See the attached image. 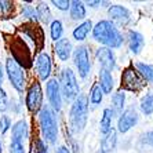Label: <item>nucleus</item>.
I'll return each mask as SVG.
<instances>
[{"label": "nucleus", "mask_w": 153, "mask_h": 153, "mask_svg": "<svg viewBox=\"0 0 153 153\" xmlns=\"http://www.w3.org/2000/svg\"><path fill=\"white\" fill-rule=\"evenodd\" d=\"M93 37L106 48H120L123 44V35L112 21L103 19L93 28Z\"/></svg>", "instance_id": "nucleus-1"}, {"label": "nucleus", "mask_w": 153, "mask_h": 153, "mask_svg": "<svg viewBox=\"0 0 153 153\" xmlns=\"http://www.w3.org/2000/svg\"><path fill=\"white\" fill-rule=\"evenodd\" d=\"M88 117V100L85 95H79L69 112V130L72 134H79L84 130Z\"/></svg>", "instance_id": "nucleus-2"}, {"label": "nucleus", "mask_w": 153, "mask_h": 153, "mask_svg": "<svg viewBox=\"0 0 153 153\" xmlns=\"http://www.w3.org/2000/svg\"><path fill=\"white\" fill-rule=\"evenodd\" d=\"M39 124L42 130L43 139L48 143H55L58 137V123L53 109L43 106L39 112Z\"/></svg>", "instance_id": "nucleus-3"}, {"label": "nucleus", "mask_w": 153, "mask_h": 153, "mask_svg": "<svg viewBox=\"0 0 153 153\" xmlns=\"http://www.w3.org/2000/svg\"><path fill=\"white\" fill-rule=\"evenodd\" d=\"M58 83H59L61 94H64V97L68 101H75L79 97L80 87H79L77 79H76V76L72 69H69V68L62 69L59 82Z\"/></svg>", "instance_id": "nucleus-4"}, {"label": "nucleus", "mask_w": 153, "mask_h": 153, "mask_svg": "<svg viewBox=\"0 0 153 153\" xmlns=\"http://www.w3.org/2000/svg\"><path fill=\"white\" fill-rule=\"evenodd\" d=\"M6 71H7L8 79H10L11 85L17 91L22 93L25 88V72L21 68V65L18 64L15 58H7L6 61Z\"/></svg>", "instance_id": "nucleus-5"}, {"label": "nucleus", "mask_w": 153, "mask_h": 153, "mask_svg": "<svg viewBox=\"0 0 153 153\" xmlns=\"http://www.w3.org/2000/svg\"><path fill=\"white\" fill-rule=\"evenodd\" d=\"M145 85V80L142 76L138 73L134 66H128L124 69L123 75H121V87L128 91H139L143 88Z\"/></svg>", "instance_id": "nucleus-6"}, {"label": "nucleus", "mask_w": 153, "mask_h": 153, "mask_svg": "<svg viewBox=\"0 0 153 153\" xmlns=\"http://www.w3.org/2000/svg\"><path fill=\"white\" fill-rule=\"evenodd\" d=\"M73 59H75V65L79 71V75L83 79L87 77V75L90 73V69H91V62H90V55L87 47L85 46L77 47L75 53H73Z\"/></svg>", "instance_id": "nucleus-7"}, {"label": "nucleus", "mask_w": 153, "mask_h": 153, "mask_svg": "<svg viewBox=\"0 0 153 153\" xmlns=\"http://www.w3.org/2000/svg\"><path fill=\"white\" fill-rule=\"evenodd\" d=\"M26 108L29 112H39L43 108V91L40 83L35 82L26 94Z\"/></svg>", "instance_id": "nucleus-8"}, {"label": "nucleus", "mask_w": 153, "mask_h": 153, "mask_svg": "<svg viewBox=\"0 0 153 153\" xmlns=\"http://www.w3.org/2000/svg\"><path fill=\"white\" fill-rule=\"evenodd\" d=\"M46 93H47V98L50 101V105L53 106V109L59 112L61 108H62V95H61L59 83H58L57 79H50L47 82Z\"/></svg>", "instance_id": "nucleus-9"}, {"label": "nucleus", "mask_w": 153, "mask_h": 153, "mask_svg": "<svg viewBox=\"0 0 153 153\" xmlns=\"http://www.w3.org/2000/svg\"><path fill=\"white\" fill-rule=\"evenodd\" d=\"M137 121H138V113H137L135 109H134V108H128V109H126V111L120 114L119 121H117L119 132H121V134L128 132L134 126L137 124Z\"/></svg>", "instance_id": "nucleus-10"}, {"label": "nucleus", "mask_w": 153, "mask_h": 153, "mask_svg": "<svg viewBox=\"0 0 153 153\" xmlns=\"http://www.w3.org/2000/svg\"><path fill=\"white\" fill-rule=\"evenodd\" d=\"M97 59L100 62V65L102 66V69L111 72L112 69H114L116 66V58H114V54L111 48H106V47H100L97 50Z\"/></svg>", "instance_id": "nucleus-11"}, {"label": "nucleus", "mask_w": 153, "mask_h": 153, "mask_svg": "<svg viewBox=\"0 0 153 153\" xmlns=\"http://www.w3.org/2000/svg\"><path fill=\"white\" fill-rule=\"evenodd\" d=\"M108 14L112 18V21H114L119 25L126 26L128 22L131 21V14L130 11L127 10L123 6H119V4H114V6H111L109 10H108Z\"/></svg>", "instance_id": "nucleus-12"}, {"label": "nucleus", "mask_w": 153, "mask_h": 153, "mask_svg": "<svg viewBox=\"0 0 153 153\" xmlns=\"http://www.w3.org/2000/svg\"><path fill=\"white\" fill-rule=\"evenodd\" d=\"M29 137L28 123L25 120H18L13 127H11V141L25 145Z\"/></svg>", "instance_id": "nucleus-13"}, {"label": "nucleus", "mask_w": 153, "mask_h": 153, "mask_svg": "<svg viewBox=\"0 0 153 153\" xmlns=\"http://www.w3.org/2000/svg\"><path fill=\"white\" fill-rule=\"evenodd\" d=\"M36 72L40 80H47L51 75V58L47 53H42L36 58Z\"/></svg>", "instance_id": "nucleus-14"}, {"label": "nucleus", "mask_w": 153, "mask_h": 153, "mask_svg": "<svg viewBox=\"0 0 153 153\" xmlns=\"http://www.w3.org/2000/svg\"><path fill=\"white\" fill-rule=\"evenodd\" d=\"M127 39H128V48L131 50L132 54H139L142 51L143 46H145V39L143 36L141 35L139 32L137 30H130L127 35Z\"/></svg>", "instance_id": "nucleus-15"}, {"label": "nucleus", "mask_w": 153, "mask_h": 153, "mask_svg": "<svg viewBox=\"0 0 153 153\" xmlns=\"http://www.w3.org/2000/svg\"><path fill=\"white\" fill-rule=\"evenodd\" d=\"M72 43L69 42L68 39H59L57 43H55V46H54V50H55V54H57V57L59 58L61 61H68L69 57H71L72 54Z\"/></svg>", "instance_id": "nucleus-16"}, {"label": "nucleus", "mask_w": 153, "mask_h": 153, "mask_svg": "<svg viewBox=\"0 0 153 153\" xmlns=\"http://www.w3.org/2000/svg\"><path fill=\"white\" fill-rule=\"evenodd\" d=\"M116 145H117V132L112 130L111 132H108L105 138L101 141V150L103 153H109L113 152L116 149Z\"/></svg>", "instance_id": "nucleus-17"}, {"label": "nucleus", "mask_w": 153, "mask_h": 153, "mask_svg": "<svg viewBox=\"0 0 153 153\" xmlns=\"http://www.w3.org/2000/svg\"><path fill=\"white\" fill-rule=\"evenodd\" d=\"M91 29H93V22L90 21V19H85V21H83L79 26L75 28V30L72 33V35H73V39L77 40V42H83V40H85V37L88 36Z\"/></svg>", "instance_id": "nucleus-18"}, {"label": "nucleus", "mask_w": 153, "mask_h": 153, "mask_svg": "<svg viewBox=\"0 0 153 153\" xmlns=\"http://www.w3.org/2000/svg\"><path fill=\"white\" fill-rule=\"evenodd\" d=\"M71 18L73 21H82L85 18V7L83 1H79V0H73L71 1Z\"/></svg>", "instance_id": "nucleus-19"}, {"label": "nucleus", "mask_w": 153, "mask_h": 153, "mask_svg": "<svg viewBox=\"0 0 153 153\" xmlns=\"http://www.w3.org/2000/svg\"><path fill=\"white\" fill-rule=\"evenodd\" d=\"M100 87L102 88V91L105 94H109L112 93L113 90V77H112L111 72L109 71H105V69H101L100 72Z\"/></svg>", "instance_id": "nucleus-20"}, {"label": "nucleus", "mask_w": 153, "mask_h": 153, "mask_svg": "<svg viewBox=\"0 0 153 153\" xmlns=\"http://www.w3.org/2000/svg\"><path fill=\"white\" fill-rule=\"evenodd\" d=\"M112 119H113V112L111 111V108L103 109L101 123H100V130L103 135H106L108 132L112 131Z\"/></svg>", "instance_id": "nucleus-21"}, {"label": "nucleus", "mask_w": 153, "mask_h": 153, "mask_svg": "<svg viewBox=\"0 0 153 153\" xmlns=\"http://www.w3.org/2000/svg\"><path fill=\"white\" fill-rule=\"evenodd\" d=\"M124 102H126V94L119 91L112 97V109L113 114H119L120 116L123 113V108H124Z\"/></svg>", "instance_id": "nucleus-22"}, {"label": "nucleus", "mask_w": 153, "mask_h": 153, "mask_svg": "<svg viewBox=\"0 0 153 153\" xmlns=\"http://www.w3.org/2000/svg\"><path fill=\"white\" fill-rule=\"evenodd\" d=\"M135 68L138 71V73L142 76V79L145 82L153 83V66L148 64H143V62H137Z\"/></svg>", "instance_id": "nucleus-23"}, {"label": "nucleus", "mask_w": 153, "mask_h": 153, "mask_svg": "<svg viewBox=\"0 0 153 153\" xmlns=\"http://www.w3.org/2000/svg\"><path fill=\"white\" fill-rule=\"evenodd\" d=\"M139 108L142 111L143 114L146 116H150L153 114V94L148 93L141 98V102H139Z\"/></svg>", "instance_id": "nucleus-24"}, {"label": "nucleus", "mask_w": 153, "mask_h": 153, "mask_svg": "<svg viewBox=\"0 0 153 153\" xmlns=\"http://www.w3.org/2000/svg\"><path fill=\"white\" fill-rule=\"evenodd\" d=\"M103 100V91L98 83H94L91 90H90V102L93 105H100Z\"/></svg>", "instance_id": "nucleus-25"}, {"label": "nucleus", "mask_w": 153, "mask_h": 153, "mask_svg": "<svg viewBox=\"0 0 153 153\" xmlns=\"http://www.w3.org/2000/svg\"><path fill=\"white\" fill-rule=\"evenodd\" d=\"M64 33V28H62V22L59 19H55V21L51 22V26H50V35H51V39L58 42L61 39V36Z\"/></svg>", "instance_id": "nucleus-26"}, {"label": "nucleus", "mask_w": 153, "mask_h": 153, "mask_svg": "<svg viewBox=\"0 0 153 153\" xmlns=\"http://www.w3.org/2000/svg\"><path fill=\"white\" fill-rule=\"evenodd\" d=\"M36 11H37V17H39V19H42L43 22H48L51 19V13L50 10H48V6L44 3L39 4L37 7H36Z\"/></svg>", "instance_id": "nucleus-27"}, {"label": "nucleus", "mask_w": 153, "mask_h": 153, "mask_svg": "<svg viewBox=\"0 0 153 153\" xmlns=\"http://www.w3.org/2000/svg\"><path fill=\"white\" fill-rule=\"evenodd\" d=\"M21 11H22V17L28 18V19H32V21H37V19H39L36 8L32 7V6H29V4H24Z\"/></svg>", "instance_id": "nucleus-28"}, {"label": "nucleus", "mask_w": 153, "mask_h": 153, "mask_svg": "<svg viewBox=\"0 0 153 153\" xmlns=\"http://www.w3.org/2000/svg\"><path fill=\"white\" fill-rule=\"evenodd\" d=\"M8 100H7V94H6V91L3 90V87H1V84H0V113H3V112H6L8 109Z\"/></svg>", "instance_id": "nucleus-29"}, {"label": "nucleus", "mask_w": 153, "mask_h": 153, "mask_svg": "<svg viewBox=\"0 0 153 153\" xmlns=\"http://www.w3.org/2000/svg\"><path fill=\"white\" fill-rule=\"evenodd\" d=\"M8 128H11V120L8 116H1L0 117V132L6 134L8 131Z\"/></svg>", "instance_id": "nucleus-30"}, {"label": "nucleus", "mask_w": 153, "mask_h": 153, "mask_svg": "<svg viewBox=\"0 0 153 153\" xmlns=\"http://www.w3.org/2000/svg\"><path fill=\"white\" fill-rule=\"evenodd\" d=\"M53 4L61 11H66L71 7V1H69V0H54Z\"/></svg>", "instance_id": "nucleus-31"}, {"label": "nucleus", "mask_w": 153, "mask_h": 153, "mask_svg": "<svg viewBox=\"0 0 153 153\" xmlns=\"http://www.w3.org/2000/svg\"><path fill=\"white\" fill-rule=\"evenodd\" d=\"M142 142L146 143V145H149L150 148H153V131L146 132L145 135L142 137Z\"/></svg>", "instance_id": "nucleus-32"}, {"label": "nucleus", "mask_w": 153, "mask_h": 153, "mask_svg": "<svg viewBox=\"0 0 153 153\" xmlns=\"http://www.w3.org/2000/svg\"><path fill=\"white\" fill-rule=\"evenodd\" d=\"M0 8H1L4 13H8V11L13 8V3H11V1H0Z\"/></svg>", "instance_id": "nucleus-33"}, {"label": "nucleus", "mask_w": 153, "mask_h": 153, "mask_svg": "<svg viewBox=\"0 0 153 153\" xmlns=\"http://www.w3.org/2000/svg\"><path fill=\"white\" fill-rule=\"evenodd\" d=\"M37 153H48L46 145L43 143V141H37Z\"/></svg>", "instance_id": "nucleus-34"}, {"label": "nucleus", "mask_w": 153, "mask_h": 153, "mask_svg": "<svg viewBox=\"0 0 153 153\" xmlns=\"http://www.w3.org/2000/svg\"><path fill=\"white\" fill-rule=\"evenodd\" d=\"M57 153H71V152H69V149L66 148V146H61V148H58Z\"/></svg>", "instance_id": "nucleus-35"}, {"label": "nucleus", "mask_w": 153, "mask_h": 153, "mask_svg": "<svg viewBox=\"0 0 153 153\" xmlns=\"http://www.w3.org/2000/svg\"><path fill=\"white\" fill-rule=\"evenodd\" d=\"M87 4H88V6H91V7H97V6L102 4V1H87Z\"/></svg>", "instance_id": "nucleus-36"}, {"label": "nucleus", "mask_w": 153, "mask_h": 153, "mask_svg": "<svg viewBox=\"0 0 153 153\" xmlns=\"http://www.w3.org/2000/svg\"><path fill=\"white\" fill-rule=\"evenodd\" d=\"M3 82V66L0 65V83Z\"/></svg>", "instance_id": "nucleus-37"}, {"label": "nucleus", "mask_w": 153, "mask_h": 153, "mask_svg": "<svg viewBox=\"0 0 153 153\" xmlns=\"http://www.w3.org/2000/svg\"><path fill=\"white\" fill-rule=\"evenodd\" d=\"M95 153H103V152H102V150H101V149H98V150H97Z\"/></svg>", "instance_id": "nucleus-38"}, {"label": "nucleus", "mask_w": 153, "mask_h": 153, "mask_svg": "<svg viewBox=\"0 0 153 153\" xmlns=\"http://www.w3.org/2000/svg\"><path fill=\"white\" fill-rule=\"evenodd\" d=\"M0 153H3V152H1V143H0Z\"/></svg>", "instance_id": "nucleus-39"}]
</instances>
